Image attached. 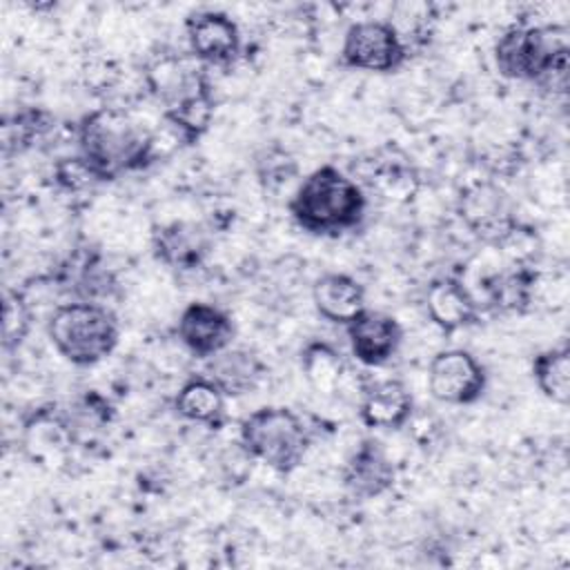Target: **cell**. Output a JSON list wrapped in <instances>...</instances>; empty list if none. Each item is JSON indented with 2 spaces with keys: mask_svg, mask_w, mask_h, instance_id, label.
Returning a JSON list of instances; mask_svg holds the SVG:
<instances>
[{
  "mask_svg": "<svg viewBox=\"0 0 570 570\" xmlns=\"http://www.w3.org/2000/svg\"><path fill=\"white\" fill-rule=\"evenodd\" d=\"M76 140L78 154L100 183L140 171L156 160L154 134L116 107H102L82 116Z\"/></svg>",
  "mask_w": 570,
  "mask_h": 570,
  "instance_id": "1",
  "label": "cell"
},
{
  "mask_svg": "<svg viewBox=\"0 0 570 570\" xmlns=\"http://www.w3.org/2000/svg\"><path fill=\"white\" fill-rule=\"evenodd\" d=\"M367 209L363 187L334 165L309 171L289 198L294 223L316 236H338L356 229Z\"/></svg>",
  "mask_w": 570,
  "mask_h": 570,
  "instance_id": "2",
  "label": "cell"
},
{
  "mask_svg": "<svg viewBox=\"0 0 570 570\" xmlns=\"http://www.w3.org/2000/svg\"><path fill=\"white\" fill-rule=\"evenodd\" d=\"M492 56L508 80L537 82L559 94L568 87V40L559 27L512 24L497 38Z\"/></svg>",
  "mask_w": 570,
  "mask_h": 570,
  "instance_id": "3",
  "label": "cell"
},
{
  "mask_svg": "<svg viewBox=\"0 0 570 570\" xmlns=\"http://www.w3.org/2000/svg\"><path fill=\"white\" fill-rule=\"evenodd\" d=\"M47 336L65 361L89 367L116 350L120 327L107 305L98 301H71L53 307L47 321Z\"/></svg>",
  "mask_w": 570,
  "mask_h": 570,
  "instance_id": "4",
  "label": "cell"
},
{
  "mask_svg": "<svg viewBox=\"0 0 570 570\" xmlns=\"http://www.w3.org/2000/svg\"><path fill=\"white\" fill-rule=\"evenodd\" d=\"M243 450L281 474L294 472L312 443L303 416L289 407L265 405L240 421Z\"/></svg>",
  "mask_w": 570,
  "mask_h": 570,
  "instance_id": "5",
  "label": "cell"
},
{
  "mask_svg": "<svg viewBox=\"0 0 570 570\" xmlns=\"http://www.w3.org/2000/svg\"><path fill=\"white\" fill-rule=\"evenodd\" d=\"M410 51L390 20H361L347 27L341 45V62L356 71L394 73Z\"/></svg>",
  "mask_w": 570,
  "mask_h": 570,
  "instance_id": "6",
  "label": "cell"
},
{
  "mask_svg": "<svg viewBox=\"0 0 570 570\" xmlns=\"http://www.w3.org/2000/svg\"><path fill=\"white\" fill-rule=\"evenodd\" d=\"M428 387L441 403L472 405L483 396L488 374L468 350H441L430 361Z\"/></svg>",
  "mask_w": 570,
  "mask_h": 570,
  "instance_id": "7",
  "label": "cell"
},
{
  "mask_svg": "<svg viewBox=\"0 0 570 570\" xmlns=\"http://www.w3.org/2000/svg\"><path fill=\"white\" fill-rule=\"evenodd\" d=\"M459 214L468 229L485 245L501 247L514 238L519 229V220L510 207V200L492 183H479L470 187L461 196Z\"/></svg>",
  "mask_w": 570,
  "mask_h": 570,
  "instance_id": "8",
  "label": "cell"
},
{
  "mask_svg": "<svg viewBox=\"0 0 570 570\" xmlns=\"http://www.w3.org/2000/svg\"><path fill=\"white\" fill-rule=\"evenodd\" d=\"M189 53L205 67H229L240 53L238 24L225 11H198L185 20Z\"/></svg>",
  "mask_w": 570,
  "mask_h": 570,
  "instance_id": "9",
  "label": "cell"
},
{
  "mask_svg": "<svg viewBox=\"0 0 570 570\" xmlns=\"http://www.w3.org/2000/svg\"><path fill=\"white\" fill-rule=\"evenodd\" d=\"M234 336L232 316L212 303L194 301L180 312L178 338L196 358H209L232 347Z\"/></svg>",
  "mask_w": 570,
  "mask_h": 570,
  "instance_id": "10",
  "label": "cell"
},
{
  "mask_svg": "<svg viewBox=\"0 0 570 570\" xmlns=\"http://www.w3.org/2000/svg\"><path fill=\"white\" fill-rule=\"evenodd\" d=\"M151 252L156 261L176 272L203 267L212 252V234L189 220H171L151 229Z\"/></svg>",
  "mask_w": 570,
  "mask_h": 570,
  "instance_id": "11",
  "label": "cell"
},
{
  "mask_svg": "<svg viewBox=\"0 0 570 570\" xmlns=\"http://www.w3.org/2000/svg\"><path fill=\"white\" fill-rule=\"evenodd\" d=\"M352 354L365 367L385 365L401 347L403 330L399 321L385 312L363 309L345 325Z\"/></svg>",
  "mask_w": 570,
  "mask_h": 570,
  "instance_id": "12",
  "label": "cell"
},
{
  "mask_svg": "<svg viewBox=\"0 0 570 570\" xmlns=\"http://www.w3.org/2000/svg\"><path fill=\"white\" fill-rule=\"evenodd\" d=\"M396 468L381 441L363 439L343 465V485L356 499H376L392 490Z\"/></svg>",
  "mask_w": 570,
  "mask_h": 570,
  "instance_id": "13",
  "label": "cell"
},
{
  "mask_svg": "<svg viewBox=\"0 0 570 570\" xmlns=\"http://www.w3.org/2000/svg\"><path fill=\"white\" fill-rule=\"evenodd\" d=\"M479 309L481 303L454 276H439L430 281L425 289V312L445 334L474 325L479 321Z\"/></svg>",
  "mask_w": 570,
  "mask_h": 570,
  "instance_id": "14",
  "label": "cell"
},
{
  "mask_svg": "<svg viewBox=\"0 0 570 570\" xmlns=\"http://www.w3.org/2000/svg\"><path fill=\"white\" fill-rule=\"evenodd\" d=\"M412 410L414 401L405 383L399 379H383L363 387L358 419L372 430H399L410 421Z\"/></svg>",
  "mask_w": 570,
  "mask_h": 570,
  "instance_id": "15",
  "label": "cell"
},
{
  "mask_svg": "<svg viewBox=\"0 0 570 570\" xmlns=\"http://www.w3.org/2000/svg\"><path fill=\"white\" fill-rule=\"evenodd\" d=\"M203 374L209 376L227 399H234L254 392L263 383L267 367L254 350L227 347L205 358Z\"/></svg>",
  "mask_w": 570,
  "mask_h": 570,
  "instance_id": "16",
  "label": "cell"
},
{
  "mask_svg": "<svg viewBox=\"0 0 570 570\" xmlns=\"http://www.w3.org/2000/svg\"><path fill=\"white\" fill-rule=\"evenodd\" d=\"M312 303L325 321L336 325H347L367 307L363 285L341 272H327L314 281Z\"/></svg>",
  "mask_w": 570,
  "mask_h": 570,
  "instance_id": "17",
  "label": "cell"
},
{
  "mask_svg": "<svg viewBox=\"0 0 570 570\" xmlns=\"http://www.w3.org/2000/svg\"><path fill=\"white\" fill-rule=\"evenodd\" d=\"M227 396L220 392V387L205 374L189 376L174 399V410L178 416L207 425L212 430L223 428L227 412H225Z\"/></svg>",
  "mask_w": 570,
  "mask_h": 570,
  "instance_id": "18",
  "label": "cell"
},
{
  "mask_svg": "<svg viewBox=\"0 0 570 570\" xmlns=\"http://www.w3.org/2000/svg\"><path fill=\"white\" fill-rule=\"evenodd\" d=\"M537 283V272L528 265H517L508 272L492 274L483 281L485 303L497 312H525Z\"/></svg>",
  "mask_w": 570,
  "mask_h": 570,
  "instance_id": "19",
  "label": "cell"
},
{
  "mask_svg": "<svg viewBox=\"0 0 570 570\" xmlns=\"http://www.w3.org/2000/svg\"><path fill=\"white\" fill-rule=\"evenodd\" d=\"M214 109H216L214 89H207L203 94H196V96L183 100L176 107L163 109V120L167 122V127L174 131V136L180 142L194 145L209 129Z\"/></svg>",
  "mask_w": 570,
  "mask_h": 570,
  "instance_id": "20",
  "label": "cell"
},
{
  "mask_svg": "<svg viewBox=\"0 0 570 570\" xmlns=\"http://www.w3.org/2000/svg\"><path fill=\"white\" fill-rule=\"evenodd\" d=\"M301 370L316 392L334 394L341 387L345 361L334 345L316 338L301 350Z\"/></svg>",
  "mask_w": 570,
  "mask_h": 570,
  "instance_id": "21",
  "label": "cell"
},
{
  "mask_svg": "<svg viewBox=\"0 0 570 570\" xmlns=\"http://www.w3.org/2000/svg\"><path fill=\"white\" fill-rule=\"evenodd\" d=\"M532 379L546 399H550L559 405H568V401H570V350H568V345L539 352L532 358Z\"/></svg>",
  "mask_w": 570,
  "mask_h": 570,
  "instance_id": "22",
  "label": "cell"
},
{
  "mask_svg": "<svg viewBox=\"0 0 570 570\" xmlns=\"http://www.w3.org/2000/svg\"><path fill=\"white\" fill-rule=\"evenodd\" d=\"M53 127V118L38 107L22 109L2 122V147L4 154H20L33 147Z\"/></svg>",
  "mask_w": 570,
  "mask_h": 570,
  "instance_id": "23",
  "label": "cell"
},
{
  "mask_svg": "<svg viewBox=\"0 0 570 570\" xmlns=\"http://www.w3.org/2000/svg\"><path fill=\"white\" fill-rule=\"evenodd\" d=\"M370 185L387 200H405L416 189V176L410 165L385 160L376 165Z\"/></svg>",
  "mask_w": 570,
  "mask_h": 570,
  "instance_id": "24",
  "label": "cell"
},
{
  "mask_svg": "<svg viewBox=\"0 0 570 570\" xmlns=\"http://www.w3.org/2000/svg\"><path fill=\"white\" fill-rule=\"evenodd\" d=\"M31 307L22 292H7L2 303V345L4 350L18 347L31 330Z\"/></svg>",
  "mask_w": 570,
  "mask_h": 570,
  "instance_id": "25",
  "label": "cell"
},
{
  "mask_svg": "<svg viewBox=\"0 0 570 570\" xmlns=\"http://www.w3.org/2000/svg\"><path fill=\"white\" fill-rule=\"evenodd\" d=\"M258 180L265 189H278L296 176V163L281 147H269L258 156Z\"/></svg>",
  "mask_w": 570,
  "mask_h": 570,
  "instance_id": "26",
  "label": "cell"
},
{
  "mask_svg": "<svg viewBox=\"0 0 570 570\" xmlns=\"http://www.w3.org/2000/svg\"><path fill=\"white\" fill-rule=\"evenodd\" d=\"M53 180L58 183L60 189L65 191H82L89 189L94 185H98L100 180L96 178V174L91 171V167L85 163V158L80 154L69 156V158H60L53 165Z\"/></svg>",
  "mask_w": 570,
  "mask_h": 570,
  "instance_id": "27",
  "label": "cell"
}]
</instances>
